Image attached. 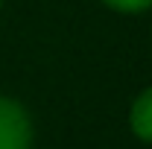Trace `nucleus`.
I'll use <instances>...</instances> for the list:
<instances>
[{
    "label": "nucleus",
    "instance_id": "f257e3e1",
    "mask_svg": "<svg viewBox=\"0 0 152 149\" xmlns=\"http://www.w3.org/2000/svg\"><path fill=\"white\" fill-rule=\"evenodd\" d=\"M32 123L15 99L0 96V149H29Z\"/></svg>",
    "mask_w": 152,
    "mask_h": 149
},
{
    "label": "nucleus",
    "instance_id": "f03ea898",
    "mask_svg": "<svg viewBox=\"0 0 152 149\" xmlns=\"http://www.w3.org/2000/svg\"><path fill=\"white\" fill-rule=\"evenodd\" d=\"M132 131L140 140L152 143V88L143 91L132 105Z\"/></svg>",
    "mask_w": 152,
    "mask_h": 149
},
{
    "label": "nucleus",
    "instance_id": "7ed1b4c3",
    "mask_svg": "<svg viewBox=\"0 0 152 149\" xmlns=\"http://www.w3.org/2000/svg\"><path fill=\"white\" fill-rule=\"evenodd\" d=\"M105 3L120 12H143L146 6H152V0H105Z\"/></svg>",
    "mask_w": 152,
    "mask_h": 149
}]
</instances>
